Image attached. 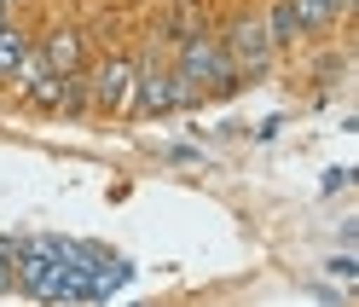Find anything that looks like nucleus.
Masks as SVG:
<instances>
[{"instance_id": "obj_1", "label": "nucleus", "mask_w": 359, "mask_h": 307, "mask_svg": "<svg viewBox=\"0 0 359 307\" xmlns=\"http://www.w3.org/2000/svg\"><path fill=\"white\" fill-rule=\"evenodd\" d=\"M180 76H186L197 93H232L238 87V64H232V53L220 47V41L191 35L186 53H180Z\"/></svg>"}, {"instance_id": "obj_2", "label": "nucleus", "mask_w": 359, "mask_h": 307, "mask_svg": "<svg viewBox=\"0 0 359 307\" xmlns=\"http://www.w3.org/2000/svg\"><path fill=\"white\" fill-rule=\"evenodd\" d=\"M203 93L180 76V70H140V87H133V111L145 116H163V111H180V104H197Z\"/></svg>"}, {"instance_id": "obj_3", "label": "nucleus", "mask_w": 359, "mask_h": 307, "mask_svg": "<svg viewBox=\"0 0 359 307\" xmlns=\"http://www.w3.org/2000/svg\"><path fill=\"white\" fill-rule=\"evenodd\" d=\"M273 29H266V18H238L232 24V41H226V53H232V64L243 76H261L266 70V58H273Z\"/></svg>"}, {"instance_id": "obj_4", "label": "nucleus", "mask_w": 359, "mask_h": 307, "mask_svg": "<svg viewBox=\"0 0 359 307\" xmlns=\"http://www.w3.org/2000/svg\"><path fill=\"white\" fill-rule=\"evenodd\" d=\"M133 87H140V64H128V58H110L93 70V104H104V111H133Z\"/></svg>"}, {"instance_id": "obj_5", "label": "nucleus", "mask_w": 359, "mask_h": 307, "mask_svg": "<svg viewBox=\"0 0 359 307\" xmlns=\"http://www.w3.org/2000/svg\"><path fill=\"white\" fill-rule=\"evenodd\" d=\"M41 64H47V70H58V76L81 70V35H76V29H53V41H47V53H41Z\"/></svg>"}, {"instance_id": "obj_6", "label": "nucleus", "mask_w": 359, "mask_h": 307, "mask_svg": "<svg viewBox=\"0 0 359 307\" xmlns=\"http://www.w3.org/2000/svg\"><path fill=\"white\" fill-rule=\"evenodd\" d=\"M24 58H29L24 35H18L12 24H0V76H18V70H24Z\"/></svg>"}, {"instance_id": "obj_7", "label": "nucleus", "mask_w": 359, "mask_h": 307, "mask_svg": "<svg viewBox=\"0 0 359 307\" xmlns=\"http://www.w3.org/2000/svg\"><path fill=\"white\" fill-rule=\"evenodd\" d=\"M296 6V18H302V29H319V24H330L336 12L348 6V0H290Z\"/></svg>"}, {"instance_id": "obj_8", "label": "nucleus", "mask_w": 359, "mask_h": 307, "mask_svg": "<svg viewBox=\"0 0 359 307\" xmlns=\"http://www.w3.org/2000/svg\"><path fill=\"white\" fill-rule=\"evenodd\" d=\"M266 29H273V41H296V35H302L296 6H290V0H278V6H273V18H266Z\"/></svg>"}, {"instance_id": "obj_9", "label": "nucleus", "mask_w": 359, "mask_h": 307, "mask_svg": "<svg viewBox=\"0 0 359 307\" xmlns=\"http://www.w3.org/2000/svg\"><path fill=\"white\" fill-rule=\"evenodd\" d=\"M330 273H336V278H353L359 261H353V255H330Z\"/></svg>"}, {"instance_id": "obj_10", "label": "nucleus", "mask_w": 359, "mask_h": 307, "mask_svg": "<svg viewBox=\"0 0 359 307\" xmlns=\"http://www.w3.org/2000/svg\"><path fill=\"white\" fill-rule=\"evenodd\" d=\"M0 290H18V273H12V255H0Z\"/></svg>"}, {"instance_id": "obj_11", "label": "nucleus", "mask_w": 359, "mask_h": 307, "mask_svg": "<svg viewBox=\"0 0 359 307\" xmlns=\"http://www.w3.org/2000/svg\"><path fill=\"white\" fill-rule=\"evenodd\" d=\"M0 6H6V0H0Z\"/></svg>"}]
</instances>
